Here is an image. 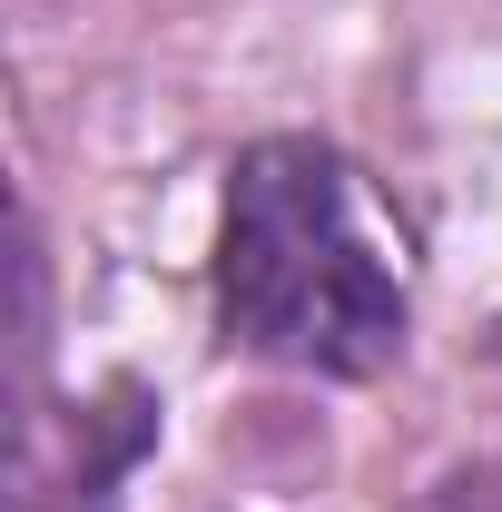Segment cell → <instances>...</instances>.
I'll list each match as a JSON object with an SVG mask.
<instances>
[{"label":"cell","instance_id":"cell-1","mask_svg":"<svg viewBox=\"0 0 502 512\" xmlns=\"http://www.w3.org/2000/svg\"><path fill=\"white\" fill-rule=\"evenodd\" d=\"M217 316L247 355L325 384H365L404 355V266L335 148L256 138L227 168Z\"/></svg>","mask_w":502,"mask_h":512}]
</instances>
